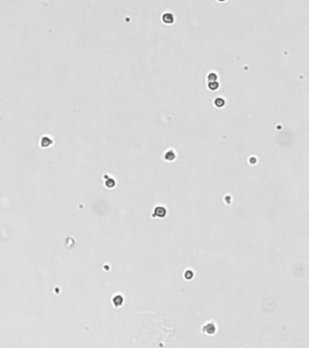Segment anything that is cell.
I'll return each mask as SVG.
<instances>
[{
    "label": "cell",
    "mask_w": 309,
    "mask_h": 348,
    "mask_svg": "<svg viewBox=\"0 0 309 348\" xmlns=\"http://www.w3.org/2000/svg\"><path fill=\"white\" fill-rule=\"evenodd\" d=\"M168 210L167 208L163 205H157L154 207L152 213V218H163L167 216Z\"/></svg>",
    "instance_id": "6da1fadb"
},
{
    "label": "cell",
    "mask_w": 309,
    "mask_h": 348,
    "mask_svg": "<svg viewBox=\"0 0 309 348\" xmlns=\"http://www.w3.org/2000/svg\"><path fill=\"white\" fill-rule=\"evenodd\" d=\"M218 1H225V0H218Z\"/></svg>",
    "instance_id": "9c48e42d"
},
{
    "label": "cell",
    "mask_w": 309,
    "mask_h": 348,
    "mask_svg": "<svg viewBox=\"0 0 309 348\" xmlns=\"http://www.w3.org/2000/svg\"><path fill=\"white\" fill-rule=\"evenodd\" d=\"M112 303L114 307L116 308L121 307L124 303V297L121 294H115L113 295V297L112 298Z\"/></svg>",
    "instance_id": "3957f363"
},
{
    "label": "cell",
    "mask_w": 309,
    "mask_h": 348,
    "mask_svg": "<svg viewBox=\"0 0 309 348\" xmlns=\"http://www.w3.org/2000/svg\"><path fill=\"white\" fill-rule=\"evenodd\" d=\"M53 142H54V141H53V139L51 138V137H49V136H43L42 138H41V140H40V146H41V148H48V147H50L52 144H53Z\"/></svg>",
    "instance_id": "8992f818"
},
{
    "label": "cell",
    "mask_w": 309,
    "mask_h": 348,
    "mask_svg": "<svg viewBox=\"0 0 309 348\" xmlns=\"http://www.w3.org/2000/svg\"><path fill=\"white\" fill-rule=\"evenodd\" d=\"M106 178V180H105V181H104V186L107 188V189H112V188H114L115 186H116V181L114 180L113 178H111V177H109V176H105Z\"/></svg>",
    "instance_id": "52a82bcc"
},
{
    "label": "cell",
    "mask_w": 309,
    "mask_h": 348,
    "mask_svg": "<svg viewBox=\"0 0 309 348\" xmlns=\"http://www.w3.org/2000/svg\"><path fill=\"white\" fill-rule=\"evenodd\" d=\"M162 22L166 25H172L175 22V16L172 13L170 12H165L162 16Z\"/></svg>",
    "instance_id": "277c9868"
},
{
    "label": "cell",
    "mask_w": 309,
    "mask_h": 348,
    "mask_svg": "<svg viewBox=\"0 0 309 348\" xmlns=\"http://www.w3.org/2000/svg\"><path fill=\"white\" fill-rule=\"evenodd\" d=\"M176 157H177V154H176V152H175L173 149H168V150L164 152L163 159H164L166 162H170L175 161V160H176Z\"/></svg>",
    "instance_id": "5b68a950"
},
{
    "label": "cell",
    "mask_w": 309,
    "mask_h": 348,
    "mask_svg": "<svg viewBox=\"0 0 309 348\" xmlns=\"http://www.w3.org/2000/svg\"><path fill=\"white\" fill-rule=\"evenodd\" d=\"M193 277H194V273H193V271L191 270V269H187L185 272H184V278L185 279H187V280H190V279H192L193 278Z\"/></svg>",
    "instance_id": "ba28073f"
},
{
    "label": "cell",
    "mask_w": 309,
    "mask_h": 348,
    "mask_svg": "<svg viewBox=\"0 0 309 348\" xmlns=\"http://www.w3.org/2000/svg\"><path fill=\"white\" fill-rule=\"evenodd\" d=\"M216 331H217V325H216L215 322H213V321H208L207 323L202 325V326H201V332L206 334H209V335L214 334L216 333Z\"/></svg>",
    "instance_id": "7a4b0ae2"
}]
</instances>
